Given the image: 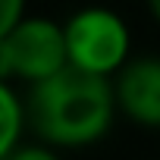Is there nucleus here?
Instances as JSON below:
<instances>
[{
  "instance_id": "nucleus-1",
  "label": "nucleus",
  "mask_w": 160,
  "mask_h": 160,
  "mask_svg": "<svg viewBox=\"0 0 160 160\" xmlns=\"http://www.w3.org/2000/svg\"><path fill=\"white\" fill-rule=\"evenodd\" d=\"M28 129L53 148H88L101 141L116 116L113 75H98L78 66H63L25 94Z\"/></svg>"
},
{
  "instance_id": "nucleus-2",
  "label": "nucleus",
  "mask_w": 160,
  "mask_h": 160,
  "mask_svg": "<svg viewBox=\"0 0 160 160\" xmlns=\"http://www.w3.org/2000/svg\"><path fill=\"white\" fill-rule=\"evenodd\" d=\"M69 66L63 25L44 16H22L0 32V78L13 85H35Z\"/></svg>"
},
{
  "instance_id": "nucleus-3",
  "label": "nucleus",
  "mask_w": 160,
  "mask_h": 160,
  "mask_svg": "<svg viewBox=\"0 0 160 160\" xmlns=\"http://www.w3.org/2000/svg\"><path fill=\"white\" fill-rule=\"evenodd\" d=\"M66 50L69 63L98 75H116L129 63L132 35L119 13L107 7H85L66 19Z\"/></svg>"
},
{
  "instance_id": "nucleus-4",
  "label": "nucleus",
  "mask_w": 160,
  "mask_h": 160,
  "mask_svg": "<svg viewBox=\"0 0 160 160\" xmlns=\"http://www.w3.org/2000/svg\"><path fill=\"white\" fill-rule=\"evenodd\" d=\"M113 88L116 107L129 122L141 129H160V57L129 60L116 72Z\"/></svg>"
},
{
  "instance_id": "nucleus-5",
  "label": "nucleus",
  "mask_w": 160,
  "mask_h": 160,
  "mask_svg": "<svg viewBox=\"0 0 160 160\" xmlns=\"http://www.w3.org/2000/svg\"><path fill=\"white\" fill-rule=\"evenodd\" d=\"M0 110H3V138H0V154L13 151L16 144H22V132L28 126V107L25 98H19V91L13 88V82H0Z\"/></svg>"
},
{
  "instance_id": "nucleus-6",
  "label": "nucleus",
  "mask_w": 160,
  "mask_h": 160,
  "mask_svg": "<svg viewBox=\"0 0 160 160\" xmlns=\"http://www.w3.org/2000/svg\"><path fill=\"white\" fill-rule=\"evenodd\" d=\"M0 160H60V157H57L53 144H47V141H41V144H25L22 141L13 151L0 154Z\"/></svg>"
},
{
  "instance_id": "nucleus-7",
  "label": "nucleus",
  "mask_w": 160,
  "mask_h": 160,
  "mask_svg": "<svg viewBox=\"0 0 160 160\" xmlns=\"http://www.w3.org/2000/svg\"><path fill=\"white\" fill-rule=\"evenodd\" d=\"M25 16V0H3V13H0V32L16 25Z\"/></svg>"
},
{
  "instance_id": "nucleus-8",
  "label": "nucleus",
  "mask_w": 160,
  "mask_h": 160,
  "mask_svg": "<svg viewBox=\"0 0 160 160\" xmlns=\"http://www.w3.org/2000/svg\"><path fill=\"white\" fill-rule=\"evenodd\" d=\"M148 10H151V16L160 22V0H148Z\"/></svg>"
}]
</instances>
